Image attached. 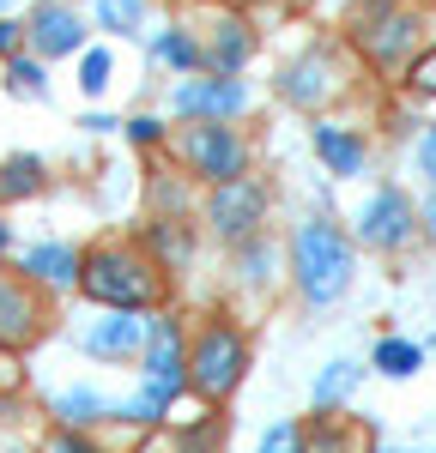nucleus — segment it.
<instances>
[{
  "instance_id": "nucleus-1",
  "label": "nucleus",
  "mask_w": 436,
  "mask_h": 453,
  "mask_svg": "<svg viewBox=\"0 0 436 453\" xmlns=\"http://www.w3.org/2000/svg\"><path fill=\"white\" fill-rule=\"evenodd\" d=\"M140 387L134 399H121L115 423H134V429H164L176 399L188 393V333L170 309H152L145 320V350H140Z\"/></svg>"
},
{
  "instance_id": "nucleus-2",
  "label": "nucleus",
  "mask_w": 436,
  "mask_h": 453,
  "mask_svg": "<svg viewBox=\"0 0 436 453\" xmlns=\"http://www.w3.org/2000/svg\"><path fill=\"white\" fill-rule=\"evenodd\" d=\"M79 296L91 309H164L170 303V273L145 254V242H91L85 248V266H79Z\"/></svg>"
},
{
  "instance_id": "nucleus-3",
  "label": "nucleus",
  "mask_w": 436,
  "mask_h": 453,
  "mask_svg": "<svg viewBox=\"0 0 436 453\" xmlns=\"http://www.w3.org/2000/svg\"><path fill=\"white\" fill-rule=\"evenodd\" d=\"M358 279V236H346L333 218H303L291 230V284L309 309H333Z\"/></svg>"
},
{
  "instance_id": "nucleus-4",
  "label": "nucleus",
  "mask_w": 436,
  "mask_h": 453,
  "mask_svg": "<svg viewBox=\"0 0 436 453\" xmlns=\"http://www.w3.org/2000/svg\"><path fill=\"white\" fill-rule=\"evenodd\" d=\"M249 363H254L249 333L237 320H224V314H213L200 333H188V393L206 399V405H224L243 387Z\"/></svg>"
},
{
  "instance_id": "nucleus-5",
  "label": "nucleus",
  "mask_w": 436,
  "mask_h": 453,
  "mask_svg": "<svg viewBox=\"0 0 436 453\" xmlns=\"http://www.w3.org/2000/svg\"><path fill=\"white\" fill-rule=\"evenodd\" d=\"M267 211H273V194H267V181L261 175H230V181H213L206 188V230H213L218 242H249L254 230L267 224Z\"/></svg>"
},
{
  "instance_id": "nucleus-6",
  "label": "nucleus",
  "mask_w": 436,
  "mask_h": 453,
  "mask_svg": "<svg viewBox=\"0 0 436 453\" xmlns=\"http://www.w3.org/2000/svg\"><path fill=\"white\" fill-rule=\"evenodd\" d=\"M176 157L188 164L194 181H230V175L249 170V140L230 127V121H188L176 134Z\"/></svg>"
},
{
  "instance_id": "nucleus-7",
  "label": "nucleus",
  "mask_w": 436,
  "mask_h": 453,
  "mask_svg": "<svg viewBox=\"0 0 436 453\" xmlns=\"http://www.w3.org/2000/svg\"><path fill=\"white\" fill-rule=\"evenodd\" d=\"M145 320L152 314H140V309H91L85 320L67 326V345L79 357H91V363H140Z\"/></svg>"
},
{
  "instance_id": "nucleus-8",
  "label": "nucleus",
  "mask_w": 436,
  "mask_h": 453,
  "mask_svg": "<svg viewBox=\"0 0 436 453\" xmlns=\"http://www.w3.org/2000/svg\"><path fill=\"white\" fill-rule=\"evenodd\" d=\"M49 326H55V303H49V290L31 284L19 266H0V345L31 350V345L49 339Z\"/></svg>"
},
{
  "instance_id": "nucleus-9",
  "label": "nucleus",
  "mask_w": 436,
  "mask_h": 453,
  "mask_svg": "<svg viewBox=\"0 0 436 453\" xmlns=\"http://www.w3.org/2000/svg\"><path fill=\"white\" fill-rule=\"evenodd\" d=\"M418 12H406L394 0H376V12H363L358 25H352V42L363 49V61L376 73H400L412 61V49H418Z\"/></svg>"
},
{
  "instance_id": "nucleus-10",
  "label": "nucleus",
  "mask_w": 436,
  "mask_h": 453,
  "mask_svg": "<svg viewBox=\"0 0 436 453\" xmlns=\"http://www.w3.org/2000/svg\"><path fill=\"white\" fill-rule=\"evenodd\" d=\"M170 109H176L182 121H237L243 109H249V85L237 79V73H182L176 85H170Z\"/></svg>"
},
{
  "instance_id": "nucleus-11",
  "label": "nucleus",
  "mask_w": 436,
  "mask_h": 453,
  "mask_svg": "<svg viewBox=\"0 0 436 453\" xmlns=\"http://www.w3.org/2000/svg\"><path fill=\"white\" fill-rule=\"evenodd\" d=\"M352 236H358L363 248H382V254H400V248L418 236V206L400 194L394 181H382L370 200L358 206V218H352Z\"/></svg>"
},
{
  "instance_id": "nucleus-12",
  "label": "nucleus",
  "mask_w": 436,
  "mask_h": 453,
  "mask_svg": "<svg viewBox=\"0 0 436 453\" xmlns=\"http://www.w3.org/2000/svg\"><path fill=\"white\" fill-rule=\"evenodd\" d=\"M25 49L43 61H73L85 49V12L79 0H31L25 6Z\"/></svg>"
},
{
  "instance_id": "nucleus-13",
  "label": "nucleus",
  "mask_w": 436,
  "mask_h": 453,
  "mask_svg": "<svg viewBox=\"0 0 436 453\" xmlns=\"http://www.w3.org/2000/svg\"><path fill=\"white\" fill-rule=\"evenodd\" d=\"M79 266H85V248L61 242V236H43V242L19 248V273L31 284H43L49 296H73L79 290Z\"/></svg>"
},
{
  "instance_id": "nucleus-14",
  "label": "nucleus",
  "mask_w": 436,
  "mask_h": 453,
  "mask_svg": "<svg viewBox=\"0 0 436 453\" xmlns=\"http://www.w3.org/2000/svg\"><path fill=\"white\" fill-rule=\"evenodd\" d=\"M376 429L363 418H352L346 405H333V411H309L303 423V453H376Z\"/></svg>"
},
{
  "instance_id": "nucleus-15",
  "label": "nucleus",
  "mask_w": 436,
  "mask_h": 453,
  "mask_svg": "<svg viewBox=\"0 0 436 453\" xmlns=\"http://www.w3.org/2000/svg\"><path fill=\"white\" fill-rule=\"evenodd\" d=\"M339 91V79H333V61H327V49H303L297 61L279 67V97L297 109H322L327 97Z\"/></svg>"
},
{
  "instance_id": "nucleus-16",
  "label": "nucleus",
  "mask_w": 436,
  "mask_h": 453,
  "mask_svg": "<svg viewBox=\"0 0 436 453\" xmlns=\"http://www.w3.org/2000/svg\"><path fill=\"white\" fill-rule=\"evenodd\" d=\"M115 411H121V399H109L104 387L91 381L49 393V423H67V429H104V423H115Z\"/></svg>"
},
{
  "instance_id": "nucleus-17",
  "label": "nucleus",
  "mask_w": 436,
  "mask_h": 453,
  "mask_svg": "<svg viewBox=\"0 0 436 453\" xmlns=\"http://www.w3.org/2000/svg\"><path fill=\"white\" fill-rule=\"evenodd\" d=\"M194 36H200V31H194ZM249 55H254L249 19H237V12H218L213 31L200 36V61H206L213 73H243V67H249Z\"/></svg>"
},
{
  "instance_id": "nucleus-18",
  "label": "nucleus",
  "mask_w": 436,
  "mask_h": 453,
  "mask_svg": "<svg viewBox=\"0 0 436 453\" xmlns=\"http://www.w3.org/2000/svg\"><path fill=\"white\" fill-rule=\"evenodd\" d=\"M140 242L164 273H182V266L194 260V224H188L182 211H152L145 230H140Z\"/></svg>"
},
{
  "instance_id": "nucleus-19",
  "label": "nucleus",
  "mask_w": 436,
  "mask_h": 453,
  "mask_svg": "<svg viewBox=\"0 0 436 453\" xmlns=\"http://www.w3.org/2000/svg\"><path fill=\"white\" fill-rule=\"evenodd\" d=\"M309 140H315V157L327 164V175H358L363 157H370L363 134L339 127V121H315V127H309Z\"/></svg>"
},
{
  "instance_id": "nucleus-20",
  "label": "nucleus",
  "mask_w": 436,
  "mask_h": 453,
  "mask_svg": "<svg viewBox=\"0 0 436 453\" xmlns=\"http://www.w3.org/2000/svg\"><path fill=\"white\" fill-rule=\"evenodd\" d=\"M49 188V164L36 157V151H12V157H0V206H12V200H36Z\"/></svg>"
},
{
  "instance_id": "nucleus-21",
  "label": "nucleus",
  "mask_w": 436,
  "mask_h": 453,
  "mask_svg": "<svg viewBox=\"0 0 436 453\" xmlns=\"http://www.w3.org/2000/svg\"><path fill=\"white\" fill-rule=\"evenodd\" d=\"M358 387H363V369L352 363V357H333V363H322V375H315V387H309V405H315V411L352 405Z\"/></svg>"
},
{
  "instance_id": "nucleus-22",
  "label": "nucleus",
  "mask_w": 436,
  "mask_h": 453,
  "mask_svg": "<svg viewBox=\"0 0 436 453\" xmlns=\"http://www.w3.org/2000/svg\"><path fill=\"white\" fill-rule=\"evenodd\" d=\"M152 61L170 73H200V36L188 31V25H164V31H152Z\"/></svg>"
},
{
  "instance_id": "nucleus-23",
  "label": "nucleus",
  "mask_w": 436,
  "mask_h": 453,
  "mask_svg": "<svg viewBox=\"0 0 436 453\" xmlns=\"http://www.w3.org/2000/svg\"><path fill=\"white\" fill-rule=\"evenodd\" d=\"M273 273H279V248L267 242L261 230H254L249 242H237V284H243V290H267Z\"/></svg>"
},
{
  "instance_id": "nucleus-24",
  "label": "nucleus",
  "mask_w": 436,
  "mask_h": 453,
  "mask_svg": "<svg viewBox=\"0 0 436 453\" xmlns=\"http://www.w3.org/2000/svg\"><path fill=\"white\" fill-rule=\"evenodd\" d=\"M0 67H6V91H12V97H36V104L49 97V61H43V55L19 49V55H6Z\"/></svg>"
},
{
  "instance_id": "nucleus-25",
  "label": "nucleus",
  "mask_w": 436,
  "mask_h": 453,
  "mask_svg": "<svg viewBox=\"0 0 436 453\" xmlns=\"http://www.w3.org/2000/svg\"><path fill=\"white\" fill-rule=\"evenodd\" d=\"M73 67H79V97H104L109 85H115V55H109L104 42H85L79 55H73Z\"/></svg>"
},
{
  "instance_id": "nucleus-26",
  "label": "nucleus",
  "mask_w": 436,
  "mask_h": 453,
  "mask_svg": "<svg viewBox=\"0 0 436 453\" xmlns=\"http://www.w3.org/2000/svg\"><path fill=\"white\" fill-rule=\"evenodd\" d=\"M370 363H376V375H388V381H412L418 363H424V345H412V339H394V333H388V339H376V357H370Z\"/></svg>"
},
{
  "instance_id": "nucleus-27",
  "label": "nucleus",
  "mask_w": 436,
  "mask_h": 453,
  "mask_svg": "<svg viewBox=\"0 0 436 453\" xmlns=\"http://www.w3.org/2000/svg\"><path fill=\"white\" fill-rule=\"evenodd\" d=\"M91 25L109 36H140L145 31V0H91Z\"/></svg>"
},
{
  "instance_id": "nucleus-28",
  "label": "nucleus",
  "mask_w": 436,
  "mask_h": 453,
  "mask_svg": "<svg viewBox=\"0 0 436 453\" xmlns=\"http://www.w3.org/2000/svg\"><path fill=\"white\" fill-rule=\"evenodd\" d=\"M254 453H303V423H297V418H279L273 429H261Z\"/></svg>"
},
{
  "instance_id": "nucleus-29",
  "label": "nucleus",
  "mask_w": 436,
  "mask_h": 453,
  "mask_svg": "<svg viewBox=\"0 0 436 453\" xmlns=\"http://www.w3.org/2000/svg\"><path fill=\"white\" fill-rule=\"evenodd\" d=\"M43 453H104L91 441V429H67V423H55L49 435H43Z\"/></svg>"
},
{
  "instance_id": "nucleus-30",
  "label": "nucleus",
  "mask_w": 436,
  "mask_h": 453,
  "mask_svg": "<svg viewBox=\"0 0 436 453\" xmlns=\"http://www.w3.org/2000/svg\"><path fill=\"white\" fill-rule=\"evenodd\" d=\"M121 134H128L134 145H164V121H158V115H128Z\"/></svg>"
},
{
  "instance_id": "nucleus-31",
  "label": "nucleus",
  "mask_w": 436,
  "mask_h": 453,
  "mask_svg": "<svg viewBox=\"0 0 436 453\" xmlns=\"http://www.w3.org/2000/svg\"><path fill=\"white\" fill-rule=\"evenodd\" d=\"M25 350H12V345H0V393H19L25 387V363H19Z\"/></svg>"
},
{
  "instance_id": "nucleus-32",
  "label": "nucleus",
  "mask_w": 436,
  "mask_h": 453,
  "mask_svg": "<svg viewBox=\"0 0 436 453\" xmlns=\"http://www.w3.org/2000/svg\"><path fill=\"white\" fill-rule=\"evenodd\" d=\"M19 49H25V19L19 12H0V61L19 55Z\"/></svg>"
},
{
  "instance_id": "nucleus-33",
  "label": "nucleus",
  "mask_w": 436,
  "mask_h": 453,
  "mask_svg": "<svg viewBox=\"0 0 436 453\" xmlns=\"http://www.w3.org/2000/svg\"><path fill=\"white\" fill-rule=\"evenodd\" d=\"M412 91H418V97H436V55H424V61L412 67Z\"/></svg>"
},
{
  "instance_id": "nucleus-34",
  "label": "nucleus",
  "mask_w": 436,
  "mask_h": 453,
  "mask_svg": "<svg viewBox=\"0 0 436 453\" xmlns=\"http://www.w3.org/2000/svg\"><path fill=\"white\" fill-rule=\"evenodd\" d=\"M412 157H418V175H431V181H436V127H424V140H418Z\"/></svg>"
},
{
  "instance_id": "nucleus-35",
  "label": "nucleus",
  "mask_w": 436,
  "mask_h": 453,
  "mask_svg": "<svg viewBox=\"0 0 436 453\" xmlns=\"http://www.w3.org/2000/svg\"><path fill=\"white\" fill-rule=\"evenodd\" d=\"M79 127H85V134H115L121 121H115L109 109H85V115H79Z\"/></svg>"
},
{
  "instance_id": "nucleus-36",
  "label": "nucleus",
  "mask_w": 436,
  "mask_h": 453,
  "mask_svg": "<svg viewBox=\"0 0 436 453\" xmlns=\"http://www.w3.org/2000/svg\"><path fill=\"white\" fill-rule=\"evenodd\" d=\"M418 230H424V236H431V242H436V194H431V200H424V206H418Z\"/></svg>"
},
{
  "instance_id": "nucleus-37",
  "label": "nucleus",
  "mask_w": 436,
  "mask_h": 453,
  "mask_svg": "<svg viewBox=\"0 0 436 453\" xmlns=\"http://www.w3.org/2000/svg\"><path fill=\"white\" fill-rule=\"evenodd\" d=\"M12 248H19V236H12V218H6V211H0V260H6V254H12Z\"/></svg>"
},
{
  "instance_id": "nucleus-38",
  "label": "nucleus",
  "mask_w": 436,
  "mask_h": 453,
  "mask_svg": "<svg viewBox=\"0 0 436 453\" xmlns=\"http://www.w3.org/2000/svg\"><path fill=\"white\" fill-rule=\"evenodd\" d=\"M25 6H31V0H0V12H25Z\"/></svg>"
},
{
  "instance_id": "nucleus-39",
  "label": "nucleus",
  "mask_w": 436,
  "mask_h": 453,
  "mask_svg": "<svg viewBox=\"0 0 436 453\" xmlns=\"http://www.w3.org/2000/svg\"><path fill=\"white\" fill-rule=\"evenodd\" d=\"M376 453H436V448H376Z\"/></svg>"
},
{
  "instance_id": "nucleus-40",
  "label": "nucleus",
  "mask_w": 436,
  "mask_h": 453,
  "mask_svg": "<svg viewBox=\"0 0 436 453\" xmlns=\"http://www.w3.org/2000/svg\"><path fill=\"white\" fill-rule=\"evenodd\" d=\"M0 453H36V448H19V441H12V448H0Z\"/></svg>"
}]
</instances>
